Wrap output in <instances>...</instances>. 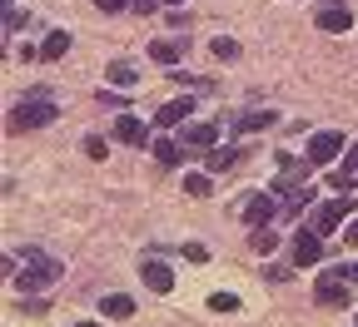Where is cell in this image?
<instances>
[{
	"instance_id": "3957f363",
	"label": "cell",
	"mask_w": 358,
	"mask_h": 327,
	"mask_svg": "<svg viewBox=\"0 0 358 327\" xmlns=\"http://www.w3.org/2000/svg\"><path fill=\"white\" fill-rule=\"evenodd\" d=\"M348 149V139L338 134V129H324V134H313L308 139V169H329L338 154Z\"/></svg>"
},
{
	"instance_id": "f546056e",
	"label": "cell",
	"mask_w": 358,
	"mask_h": 327,
	"mask_svg": "<svg viewBox=\"0 0 358 327\" xmlns=\"http://www.w3.org/2000/svg\"><path fill=\"white\" fill-rule=\"evenodd\" d=\"M338 273L348 277V283H358V263H338Z\"/></svg>"
},
{
	"instance_id": "7c38bea8",
	"label": "cell",
	"mask_w": 358,
	"mask_h": 327,
	"mask_svg": "<svg viewBox=\"0 0 358 327\" xmlns=\"http://www.w3.org/2000/svg\"><path fill=\"white\" fill-rule=\"evenodd\" d=\"M274 213H279V204H274V199H268V194H254V199L244 204V218H249L254 228H264V223H268V218H274Z\"/></svg>"
},
{
	"instance_id": "ffe728a7",
	"label": "cell",
	"mask_w": 358,
	"mask_h": 327,
	"mask_svg": "<svg viewBox=\"0 0 358 327\" xmlns=\"http://www.w3.org/2000/svg\"><path fill=\"white\" fill-rule=\"evenodd\" d=\"M155 159H159L164 169H174L179 159H185V154H179V144H174V139H159V144H155Z\"/></svg>"
},
{
	"instance_id": "f1b7e54d",
	"label": "cell",
	"mask_w": 358,
	"mask_h": 327,
	"mask_svg": "<svg viewBox=\"0 0 358 327\" xmlns=\"http://www.w3.org/2000/svg\"><path fill=\"white\" fill-rule=\"evenodd\" d=\"M20 312H30V317H40V312H45V303H40V298H25V303H20Z\"/></svg>"
},
{
	"instance_id": "ba28073f",
	"label": "cell",
	"mask_w": 358,
	"mask_h": 327,
	"mask_svg": "<svg viewBox=\"0 0 358 327\" xmlns=\"http://www.w3.org/2000/svg\"><path fill=\"white\" fill-rule=\"evenodd\" d=\"M115 139H120V144H134V149H140V144H150V124L134 119V114H120V119H115Z\"/></svg>"
},
{
	"instance_id": "cb8c5ba5",
	"label": "cell",
	"mask_w": 358,
	"mask_h": 327,
	"mask_svg": "<svg viewBox=\"0 0 358 327\" xmlns=\"http://www.w3.org/2000/svg\"><path fill=\"white\" fill-rule=\"evenodd\" d=\"M85 154H90V159H105V154H110V144H105L100 134H90V139H85Z\"/></svg>"
},
{
	"instance_id": "4fadbf2b",
	"label": "cell",
	"mask_w": 358,
	"mask_h": 327,
	"mask_svg": "<svg viewBox=\"0 0 358 327\" xmlns=\"http://www.w3.org/2000/svg\"><path fill=\"white\" fill-rule=\"evenodd\" d=\"M140 277H145V288H150V293H169V288H174V273H169L164 263H145Z\"/></svg>"
},
{
	"instance_id": "603a6c76",
	"label": "cell",
	"mask_w": 358,
	"mask_h": 327,
	"mask_svg": "<svg viewBox=\"0 0 358 327\" xmlns=\"http://www.w3.org/2000/svg\"><path fill=\"white\" fill-rule=\"evenodd\" d=\"M209 50H214V60H234V55H239V45H234V40H214Z\"/></svg>"
},
{
	"instance_id": "4dcf8cb0",
	"label": "cell",
	"mask_w": 358,
	"mask_h": 327,
	"mask_svg": "<svg viewBox=\"0 0 358 327\" xmlns=\"http://www.w3.org/2000/svg\"><path fill=\"white\" fill-rule=\"evenodd\" d=\"M343 238H348V243H353V248H358V218H353V223H348V228H343Z\"/></svg>"
},
{
	"instance_id": "44dd1931",
	"label": "cell",
	"mask_w": 358,
	"mask_h": 327,
	"mask_svg": "<svg viewBox=\"0 0 358 327\" xmlns=\"http://www.w3.org/2000/svg\"><path fill=\"white\" fill-rule=\"evenodd\" d=\"M249 248H254V253H274V248H279V238H274L268 228H254V233H249Z\"/></svg>"
},
{
	"instance_id": "d6a6232c",
	"label": "cell",
	"mask_w": 358,
	"mask_h": 327,
	"mask_svg": "<svg viewBox=\"0 0 358 327\" xmlns=\"http://www.w3.org/2000/svg\"><path fill=\"white\" fill-rule=\"evenodd\" d=\"M164 6H185V0H164Z\"/></svg>"
},
{
	"instance_id": "d4e9b609",
	"label": "cell",
	"mask_w": 358,
	"mask_h": 327,
	"mask_svg": "<svg viewBox=\"0 0 358 327\" xmlns=\"http://www.w3.org/2000/svg\"><path fill=\"white\" fill-rule=\"evenodd\" d=\"M343 174H348V178H358V139H353L348 154H343Z\"/></svg>"
},
{
	"instance_id": "5bb4252c",
	"label": "cell",
	"mask_w": 358,
	"mask_h": 327,
	"mask_svg": "<svg viewBox=\"0 0 358 327\" xmlns=\"http://www.w3.org/2000/svg\"><path fill=\"white\" fill-rule=\"evenodd\" d=\"M234 164H239V149H234V144H214V149L204 154V169H209V174H224V169H234Z\"/></svg>"
},
{
	"instance_id": "1f68e13d",
	"label": "cell",
	"mask_w": 358,
	"mask_h": 327,
	"mask_svg": "<svg viewBox=\"0 0 358 327\" xmlns=\"http://www.w3.org/2000/svg\"><path fill=\"white\" fill-rule=\"evenodd\" d=\"M75 327H100V322H75Z\"/></svg>"
},
{
	"instance_id": "2e32d148",
	"label": "cell",
	"mask_w": 358,
	"mask_h": 327,
	"mask_svg": "<svg viewBox=\"0 0 358 327\" xmlns=\"http://www.w3.org/2000/svg\"><path fill=\"white\" fill-rule=\"evenodd\" d=\"M274 124H279V114H268V109H259V114H244V119H239L234 129H239V134H259V129H274Z\"/></svg>"
},
{
	"instance_id": "484cf974",
	"label": "cell",
	"mask_w": 358,
	"mask_h": 327,
	"mask_svg": "<svg viewBox=\"0 0 358 327\" xmlns=\"http://www.w3.org/2000/svg\"><path fill=\"white\" fill-rule=\"evenodd\" d=\"M185 258H189V263H204L209 248H204V243H185Z\"/></svg>"
},
{
	"instance_id": "ac0fdd59",
	"label": "cell",
	"mask_w": 358,
	"mask_h": 327,
	"mask_svg": "<svg viewBox=\"0 0 358 327\" xmlns=\"http://www.w3.org/2000/svg\"><path fill=\"white\" fill-rule=\"evenodd\" d=\"M65 50H70V35H65V30H55L50 40H45V45H40V60H60Z\"/></svg>"
},
{
	"instance_id": "277c9868",
	"label": "cell",
	"mask_w": 358,
	"mask_h": 327,
	"mask_svg": "<svg viewBox=\"0 0 358 327\" xmlns=\"http://www.w3.org/2000/svg\"><path fill=\"white\" fill-rule=\"evenodd\" d=\"M348 213H353V199H348V194H338V199H329V204H319V208H313V223H308V228L319 233V238H329V233H334V228H338Z\"/></svg>"
},
{
	"instance_id": "9c48e42d",
	"label": "cell",
	"mask_w": 358,
	"mask_h": 327,
	"mask_svg": "<svg viewBox=\"0 0 358 327\" xmlns=\"http://www.w3.org/2000/svg\"><path fill=\"white\" fill-rule=\"evenodd\" d=\"M185 45H189L185 35H164V40H150V60H155V65H174L179 55H185Z\"/></svg>"
},
{
	"instance_id": "e0dca14e",
	"label": "cell",
	"mask_w": 358,
	"mask_h": 327,
	"mask_svg": "<svg viewBox=\"0 0 358 327\" xmlns=\"http://www.w3.org/2000/svg\"><path fill=\"white\" fill-rule=\"evenodd\" d=\"M185 194H189V199H209V194H214L209 169H204V174H185Z\"/></svg>"
},
{
	"instance_id": "5b68a950",
	"label": "cell",
	"mask_w": 358,
	"mask_h": 327,
	"mask_svg": "<svg viewBox=\"0 0 358 327\" xmlns=\"http://www.w3.org/2000/svg\"><path fill=\"white\" fill-rule=\"evenodd\" d=\"M313 298H319L324 307H348V277L338 268L319 273V277H313Z\"/></svg>"
},
{
	"instance_id": "83f0119b",
	"label": "cell",
	"mask_w": 358,
	"mask_h": 327,
	"mask_svg": "<svg viewBox=\"0 0 358 327\" xmlns=\"http://www.w3.org/2000/svg\"><path fill=\"white\" fill-rule=\"evenodd\" d=\"M155 6H159V0H129V10H134V15H155Z\"/></svg>"
},
{
	"instance_id": "52a82bcc",
	"label": "cell",
	"mask_w": 358,
	"mask_h": 327,
	"mask_svg": "<svg viewBox=\"0 0 358 327\" xmlns=\"http://www.w3.org/2000/svg\"><path fill=\"white\" fill-rule=\"evenodd\" d=\"M348 25H353V10H348V6H338V0H324V6H319V30L343 35Z\"/></svg>"
},
{
	"instance_id": "8992f818",
	"label": "cell",
	"mask_w": 358,
	"mask_h": 327,
	"mask_svg": "<svg viewBox=\"0 0 358 327\" xmlns=\"http://www.w3.org/2000/svg\"><path fill=\"white\" fill-rule=\"evenodd\" d=\"M289 253H294L299 268H313V263H324V238L313 228H299L294 238H289Z\"/></svg>"
},
{
	"instance_id": "7402d4cb",
	"label": "cell",
	"mask_w": 358,
	"mask_h": 327,
	"mask_svg": "<svg viewBox=\"0 0 358 327\" xmlns=\"http://www.w3.org/2000/svg\"><path fill=\"white\" fill-rule=\"evenodd\" d=\"M209 307H214V312H234V307H239V298H234V293H214V298H209Z\"/></svg>"
},
{
	"instance_id": "d6986e66",
	"label": "cell",
	"mask_w": 358,
	"mask_h": 327,
	"mask_svg": "<svg viewBox=\"0 0 358 327\" xmlns=\"http://www.w3.org/2000/svg\"><path fill=\"white\" fill-rule=\"evenodd\" d=\"M110 84H115V89H134V84H140V75L120 60V65H110Z\"/></svg>"
},
{
	"instance_id": "8fae6325",
	"label": "cell",
	"mask_w": 358,
	"mask_h": 327,
	"mask_svg": "<svg viewBox=\"0 0 358 327\" xmlns=\"http://www.w3.org/2000/svg\"><path fill=\"white\" fill-rule=\"evenodd\" d=\"M194 114V100H169L155 119H159V129H185V119Z\"/></svg>"
},
{
	"instance_id": "7a4b0ae2",
	"label": "cell",
	"mask_w": 358,
	"mask_h": 327,
	"mask_svg": "<svg viewBox=\"0 0 358 327\" xmlns=\"http://www.w3.org/2000/svg\"><path fill=\"white\" fill-rule=\"evenodd\" d=\"M55 114H60V109H55V100H50V95H45V89H40V95L20 100V105L10 109L6 129H10V134H25V129H45V124H50Z\"/></svg>"
},
{
	"instance_id": "836d02e7",
	"label": "cell",
	"mask_w": 358,
	"mask_h": 327,
	"mask_svg": "<svg viewBox=\"0 0 358 327\" xmlns=\"http://www.w3.org/2000/svg\"><path fill=\"white\" fill-rule=\"evenodd\" d=\"M0 6H6V10H10V6H15V0H0Z\"/></svg>"
},
{
	"instance_id": "9a60e30c",
	"label": "cell",
	"mask_w": 358,
	"mask_h": 327,
	"mask_svg": "<svg viewBox=\"0 0 358 327\" xmlns=\"http://www.w3.org/2000/svg\"><path fill=\"white\" fill-rule=\"evenodd\" d=\"M100 312H105V317H115V322H124V317H134V298L110 293V298H100Z\"/></svg>"
},
{
	"instance_id": "6da1fadb",
	"label": "cell",
	"mask_w": 358,
	"mask_h": 327,
	"mask_svg": "<svg viewBox=\"0 0 358 327\" xmlns=\"http://www.w3.org/2000/svg\"><path fill=\"white\" fill-rule=\"evenodd\" d=\"M60 258H50V253H40V248H25L20 253V273H15V283H20V293H45V288H55L60 283Z\"/></svg>"
},
{
	"instance_id": "30bf717a",
	"label": "cell",
	"mask_w": 358,
	"mask_h": 327,
	"mask_svg": "<svg viewBox=\"0 0 358 327\" xmlns=\"http://www.w3.org/2000/svg\"><path fill=\"white\" fill-rule=\"evenodd\" d=\"M179 139H185L189 149H214V144H219V124H185V129H179Z\"/></svg>"
},
{
	"instance_id": "4316f807",
	"label": "cell",
	"mask_w": 358,
	"mask_h": 327,
	"mask_svg": "<svg viewBox=\"0 0 358 327\" xmlns=\"http://www.w3.org/2000/svg\"><path fill=\"white\" fill-rule=\"evenodd\" d=\"M95 6H100L105 15H120V10H129V0H95Z\"/></svg>"
}]
</instances>
